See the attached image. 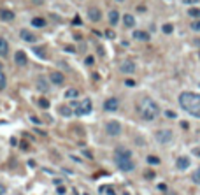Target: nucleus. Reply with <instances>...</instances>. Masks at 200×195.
<instances>
[{"label": "nucleus", "instance_id": "nucleus-27", "mask_svg": "<svg viewBox=\"0 0 200 195\" xmlns=\"http://www.w3.org/2000/svg\"><path fill=\"white\" fill-rule=\"evenodd\" d=\"M147 164H151V165H158V164H160V158H158V156L149 155V156H147Z\"/></svg>", "mask_w": 200, "mask_h": 195}, {"label": "nucleus", "instance_id": "nucleus-6", "mask_svg": "<svg viewBox=\"0 0 200 195\" xmlns=\"http://www.w3.org/2000/svg\"><path fill=\"white\" fill-rule=\"evenodd\" d=\"M116 165H118V169L120 171H123V172H132L133 169H135V164H133V160H116Z\"/></svg>", "mask_w": 200, "mask_h": 195}, {"label": "nucleus", "instance_id": "nucleus-1", "mask_svg": "<svg viewBox=\"0 0 200 195\" xmlns=\"http://www.w3.org/2000/svg\"><path fill=\"white\" fill-rule=\"evenodd\" d=\"M179 104L191 116L200 118V95H197L193 92H184L179 95Z\"/></svg>", "mask_w": 200, "mask_h": 195}, {"label": "nucleus", "instance_id": "nucleus-35", "mask_svg": "<svg viewBox=\"0 0 200 195\" xmlns=\"http://www.w3.org/2000/svg\"><path fill=\"white\" fill-rule=\"evenodd\" d=\"M125 84H126V86H135V81H133V79H126V81H125Z\"/></svg>", "mask_w": 200, "mask_h": 195}, {"label": "nucleus", "instance_id": "nucleus-8", "mask_svg": "<svg viewBox=\"0 0 200 195\" xmlns=\"http://www.w3.org/2000/svg\"><path fill=\"white\" fill-rule=\"evenodd\" d=\"M118 107H120V100L116 97H109L105 102H104V109H105V111H118Z\"/></svg>", "mask_w": 200, "mask_h": 195}, {"label": "nucleus", "instance_id": "nucleus-41", "mask_svg": "<svg viewBox=\"0 0 200 195\" xmlns=\"http://www.w3.org/2000/svg\"><path fill=\"white\" fill-rule=\"evenodd\" d=\"M11 144H13V146H16V144H18V139H16V137H11Z\"/></svg>", "mask_w": 200, "mask_h": 195}, {"label": "nucleus", "instance_id": "nucleus-5", "mask_svg": "<svg viewBox=\"0 0 200 195\" xmlns=\"http://www.w3.org/2000/svg\"><path fill=\"white\" fill-rule=\"evenodd\" d=\"M172 137H174V134H172V130H169V129L158 130V132H156V141L160 142V144H167V142H170Z\"/></svg>", "mask_w": 200, "mask_h": 195}, {"label": "nucleus", "instance_id": "nucleus-42", "mask_svg": "<svg viewBox=\"0 0 200 195\" xmlns=\"http://www.w3.org/2000/svg\"><path fill=\"white\" fill-rule=\"evenodd\" d=\"M74 25H81V19H79V16H76V18H74Z\"/></svg>", "mask_w": 200, "mask_h": 195}, {"label": "nucleus", "instance_id": "nucleus-25", "mask_svg": "<svg viewBox=\"0 0 200 195\" xmlns=\"http://www.w3.org/2000/svg\"><path fill=\"white\" fill-rule=\"evenodd\" d=\"M5 84H7V77H5V74L2 71H0V90L5 88Z\"/></svg>", "mask_w": 200, "mask_h": 195}, {"label": "nucleus", "instance_id": "nucleus-18", "mask_svg": "<svg viewBox=\"0 0 200 195\" xmlns=\"http://www.w3.org/2000/svg\"><path fill=\"white\" fill-rule=\"evenodd\" d=\"M118 21H120V13L118 11H109V23L111 25H118Z\"/></svg>", "mask_w": 200, "mask_h": 195}, {"label": "nucleus", "instance_id": "nucleus-4", "mask_svg": "<svg viewBox=\"0 0 200 195\" xmlns=\"http://www.w3.org/2000/svg\"><path fill=\"white\" fill-rule=\"evenodd\" d=\"M105 132L109 134V135H112V137H116V135H120L121 134V125L118 123L116 120H111L105 123Z\"/></svg>", "mask_w": 200, "mask_h": 195}, {"label": "nucleus", "instance_id": "nucleus-44", "mask_svg": "<svg viewBox=\"0 0 200 195\" xmlns=\"http://www.w3.org/2000/svg\"><path fill=\"white\" fill-rule=\"evenodd\" d=\"M195 2H198V0H184V4H195Z\"/></svg>", "mask_w": 200, "mask_h": 195}, {"label": "nucleus", "instance_id": "nucleus-34", "mask_svg": "<svg viewBox=\"0 0 200 195\" xmlns=\"http://www.w3.org/2000/svg\"><path fill=\"white\" fill-rule=\"evenodd\" d=\"M158 190H160V192H167V185H165V183H160V185H158Z\"/></svg>", "mask_w": 200, "mask_h": 195}, {"label": "nucleus", "instance_id": "nucleus-2", "mask_svg": "<svg viewBox=\"0 0 200 195\" xmlns=\"http://www.w3.org/2000/svg\"><path fill=\"white\" fill-rule=\"evenodd\" d=\"M137 111H139V114L142 116L146 121H153L156 116L160 114V107H158V104H156L153 98L144 97L142 100H141V104H139Z\"/></svg>", "mask_w": 200, "mask_h": 195}, {"label": "nucleus", "instance_id": "nucleus-30", "mask_svg": "<svg viewBox=\"0 0 200 195\" xmlns=\"http://www.w3.org/2000/svg\"><path fill=\"white\" fill-rule=\"evenodd\" d=\"M191 30L200 32V19H198V21H193V23H191Z\"/></svg>", "mask_w": 200, "mask_h": 195}, {"label": "nucleus", "instance_id": "nucleus-37", "mask_svg": "<svg viewBox=\"0 0 200 195\" xmlns=\"http://www.w3.org/2000/svg\"><path fill=\"white\" fill-rule=\"evenodd\" d=\"M5 192H7V190H5V186L0 183V195H5Z\"/></svg>", "mask_w": 200, "mask_h": 195}, {"label": "nucleus", "instance_id": "nucleus-14", "mask_svg": "<svg viewBox=\"0 0 200 195\" xmlns=\"http://www.w3.org/2000/svg\"><path fill=\"white\" fill-rule=\"evenodd\" d=\"M0 19H2V21H13L14 13L9 9H0Z\"/></svg>", "mask_w": 200, "mask_h": 195}, {"label": "nucleus", "instance_id": "nucleus-9", "mask_svg": "<svg viewBox=\"0 0 200 195\" xmlns=\"http://www.w3.org/2000/svg\"><path fill=\"white\" fill-rule=\"evenodd\" d=\"M14 62L18 63L19 67H27V63H28L27 53H25V51H16V53H14Z\"/></svg>", "mask_w": 200, "mask_h": 195}, {"label": "nucleus", "instance_id": "nucleus-39", "mask_svg": "<svg viewBox=\"0 0 200 195\" xmlns=\"http://www.w3.org/2000/svg\"><path fill=\"white\" fill-rule=\"evenodd\" d=\"M165 116H169V118H176V113H172V111H167V113H165Z\"/></svg>", "mask_w": 200, "mask_h": 195}, {"label": "nucleus", "instance_id": "nucleus-33", "mask_svg": "<svg viewBox=\"0 0 200 195\" xmlns=\"http://www.w3.org/2000/svg\"><path fill=\"white\" fill-rule=\"evenodd\" d=\"M144 176H146L147 179H153V177H155V172H153V171H147V172L144 174Z\"/></svg>", "mask_w": 200, "mask_h": 195}, {"label": "nucleus", "instance_id": "nucleus-40", "mask_svg": "<svg viewBox=\"0 0 200 195\" xmlns=\"http://www.w3.org/2000/svg\"><path fill=\"white\" fill-rule=\"evenodd\" d=\"M86 63H88V65H91V63H93V56H88V58H86Z\"/></svg>", "mask_w": 200, "mask_h": 195}, {"label": "nucleus", "instance_id": "nucleus-15", "mask_svg": "<svg viewBox=\"0 0 200 195\" xmlns=\"http://www.w3.org/2000/svg\"><path fill=\"white\" fill-rule=\"evenodd\" d=\"M135 71V63L133 62H125L123 65H121V72H125V74H132V72Z\"/></svg>", "mask_w": 200, "mask_h": 195}, {"label": "nucleus", "instance_id": "nucleus-23", "mask_svg": "<svg viewBox=\"0 0 200 195\" xmlns=\"http://www.w3.org/2000/svg\"><path fill=\"white\" fill-rule=\"evenodd\" d=\"M188 14L191 18H200V9L198 7H191V9H188Z\"/></svg>", "mask_w": 200, "mask_h": 195}, {"label": "nucleus", "instance_id": "nucleus-26", "mask_svg": "<svg viewBox=\"0 0 200 195\" xmlns=\"http://www.w3.org/2000/svg\"><path fill=\"white\" fill-rule=\"evenodd\" d=\"M39 107H42V109H49V100L48 98H39Z\"/></svg>", "mask_w": 200, "mask_h": 195}, {"label": "nucleus", "instance_id": "nucleus-50", "mask_svg": "<svg viewBox=\"0 0 200 195\" xmlns=\"http://www.w3.org/2000/svg\"><path fill=\"white\" fill-rule=\"evenodd\" d=\"M198 86H200V83H198Z\"/></svg>", "mask_w": 200, "mask_h": 195}, {"label": "nucleus", "instance_id": "nucleus-7", "mask_svg": "<svg viewBox=\"0 0 200 195\" xmlns=\"http://www.w3.org/2000/svg\"><path fill=\"white\" fill-rule=\"evenodd\" d=\"M132 158V151L126 148H116L114 151V160H130Z\"/></svg>", "mask_w": 200, "mask_h": 195}, {"label": "nucleus", "instance_id": "nucleus-22", "mask_svg": "<svg viewBox=\"0 0 200 195\" xmlns=\"http://www.w3.org/2000/svg\"><path fill=\"white\" fill-rule=\"evenodd\" d=\"M37 86H39V90H40V92H48V88H49L44 77H39V83H37Z\"/></svg>", "mask_w": 200, "mask_h": 195}, {"label": "nucleus", "instance_id": "nucleus-49", "mask_svg": "<svg viewBox=\"0 0 200 195\" xmlns=\"http://www.w3.org/2000/svg\"><path fill=\"white\" fill-rule=\"evenodd\" d=\"M83 195H88V193H83Z\"/></svg>", "mask_w": 200, "mask_h": 195}, {"label": "nucleus", "instance_id": "nucleus-21", "mask_svg": "<svg viewBox=\"0 0 200 195\" xmlns=\"http://www.w3.org/2000/svg\"><path fill=\"white\" fill-rule=\"evenodd\" d=\"M77 97H79V92L76 88H69L65 92V98H77Z\"/></svg>", "mask_w": 200, "mask_h": 195}, {"label": "nucleus", "instance_id": "nucleus-24", "mask_svg": "<svg viewBox=\"0 0 200 195\" xmlns=\"http://www.w3.org/2000/svg\"><path fill=\"white\" fill-rule=\"evenodd\" d=\"M191 179H193V183H197V185H200V167L197 169L195 172L191 174Z\"/></svg>", "mask_w": 200, "mask_h": 195}, {"label": "nucleus", "instance_id": "nucleus-45", "mask_svg": "<svg viewBox=\"0 0 200 195\" xmlns=\"http://www.w3.org/2000/svg\"><path fill=\"white\" fill-rule=\"evenodd\" d=\"M193 153H195L197 156H200V150H198V148H197V150H193Z\"/></svg>", "mask_w": 200, "mask_h": 195}, {"label": "nucleus", "instance_id": "nucleus-51", "mask_svg": "<svg viewBox=\"0 0 200 195\" xmlns=\"http://www.w3.org/2000/svg\"><path fill=\"white\" fill-rule=\"evenodd\" d=\"M0 67H2V65H0Z\"/></svg>", "mask_w": 200, "mask_h": 195}, {"label": "nucleus", "instance_id": "nucleus-36", "mask_svg": "<svg viewBox=\"0 0 200 195\" xmlns=\"http://www.w3.org/2000/svg\"><path fill=\"white\" fill-rule=\"evenodd\" d=\"M30 120L33 121V123H35V125H40V120H39V118H37V116H30Z\"/></svg>", "mask_w": 200, "mask_h": 195}, {"label": "nucleus", "instance_id": "nucleus-46", "mask_svg": "<svg viewBox=\"0 0 200 195\" xmlns=\"http://www.w3.org/2000/svg\"><path fill=\"white\" fill-rule=\"evenodd\" d=\"M44 0H33V4H42Z\"/></svg>", "mask_w": 200, "mask_h": 195}, {"label": "nucleus", "instance_id": "nucleus-31", "mask_svg": "<svg viewBox=\"0 0 200 195\" xmlns=\"http://www.w3.org/2000/svg\"><path fill=\"white\" fill-rule=\"evenodd\" d=\"M105 37H107V39H114L116 34H114L112 30H105Z\"/></svg>", "mask_w": 200, "mask_h": 195}, {"label": "nucleus", "instance_id": "nucleus-43", "mask_svg": "<svg viewBox=\"0 0 200 195\" xmlns=\"http://www.w3.org/2000/svg\"><path fill=\"white\" fill-rule=\"evenodd\" d=\"M67 51H70V53H74V51H76V49H74V46H67Z\"/></svg>", "mask_w": 200, "mask_h": 195}, {"label": "nucleus", "instance_id": "nucleus-13", "mask_svg": "<svg viewBox=\"0 0 200 195\" xmlns=\"http://www.w3.org/2000/svg\"><path fill=\"white\" fill-rule=\"evenodd\" d=\"M19 37H21V40H25V42H35V40H37V37L33 35L32 32L25 30V28H23V30L19 32Z\"/></svg>", "mask_w": 200, "mask_h": 195}, {"label": "nucleus", "instance_id": "nucleus-17", "mask_svg": "<svg viewBox=\"0 0 200 195\" xmlns=\"http://www.w3.org/2000/svg\"><path fill=\"white\" fill-rule=\"evenodd\" d=\"M7 53H9V44H7V40L4 37H0V55L7 56Z\"/></svg>", "mask_w": 200, "mask_h": 195}, {"label": "nucleus", "instance_id": "nucleus-12", "mask_svg": "<svg viewBox=\"0 0 200 195\" xmlns=\"http://www.w3.org/2000/svg\"><path fill=\"white\" fill-rule=\"evenodd\" d=\"M88 18L91 19V21H100L102 13H100V9H97V7H90L88 9Z\"/></svg>", "mask_w": 200, "mask_h": 195}, {"label": "nucleus", "instance_id": "nucleus-48", "mask_svg": "<svg viewBox=\"0 0 200 195\" xmlns=\"http://www.w3.org/2000/svg\"><path fill=\"white\" fill-rule=\"evenodd\" d=\"M118 2H125V0H118Z\"/></svg>", "mask_w": 200, "mask_h": 195}, {"label": "nucleus", "instance_id": "nucleus-19", "mask_svg": "<svg viewBox=\"0 0 200 195\" xmlns=\"http://www.w3.org/2000/svg\"><path fill=\"white\" fill-rule=\"evenodd\" d=\"M123 23H125V27L132 28L133 25H135V18H133L132 14H125V16H123Z\"/></svg>", "mask_w": 200, "mask_h": 195}, {"label": "nucleus", "instance_id": "nucleus-20", "mask_svg": "<svg viewBox=\"0 0 200 195\" xmlns=\"http://www.w3.org/2000/svg\"><path fill=\"white\" fill-rule=\"evenodd\" d=\"M32 27H35V28H44V27H46V19H44V18H33V19H32Z\"/></svg>", "mask_w": 200, "mask_h": 195}, {"label": "nucleus", "instance_id": "nucleus-29", "mask_svg": "<svg viewBox=\"0 0 200 195\" xmlns=\"http://www.w3.org/2000/svg\"><path fill=\"white\" fill-rule=\"evenodd\" d=\"M60 114H63V116H70V114H72L70 107H60Z\"/></svg>", "mask_w": 200, "mask_h": 195}, {"label": "nucleus", "instance_id": "nucleus-38", "mask_svg": "<svg viewBox=\"0 0 200 195\" xmlns=\"http://www.w3.org/2000/svg\"><path fill=\"white\" fill-rule=\"evenodd\" d=\"M35 53H37V56H40V58H46V55L40 51V49H35Z\"/></svg>", "mask_w": 200, "mask_h": 195}, {"label": "nucleus", "instance_id": "nucleus-32", "mask_svg": "<svg viewBox=\"0 0 200 195\" xmlns=\"http://www.w3.org/2000/svg\"><path fill=\"white\" fill-rule=\"evenodd\" d=\"M56 192H58V195H63V193H65V186H58V188H56Z\"/></svg>", "mask_w": 200, "mask_h": 195}, {"label": "nucleus", "instance_id": "nucleus-16", "mask_svg": "<svg viewBox=\"0 0 200 195\" xmlns=\"http://www.w3.org/2000/svg\"><path fill=\"white\" fill-rule=\"evenodd\" d=\"M133 39H137V40H149V34L144 30H135L133 32Z\"/></svg>", "mask_w": 200, "mask_h": 195}, {"label": "nucleus", "instance_id": "nucleus-11", "mask_svg": "<svg viewBox=\"0 0 200 195\" xmlns=\"http://www.w3.org/2000/svg\"><path fill=\"white\" fill-rule=\"evenodd\" d=\"M176 167H177L179 171H186V169L190 167V158H188V156H179V158L176 160Z\"/></svg>", "mask_w": 200, "mask_h": 195}, {"label": "nucleus", "instance_id": "nucleus-10", "mask_svg": "<svg viewBox=\"0 0 200 195\" xmlns=\"http://www.w3.org/2000/svg\"><path fill=\"white\" fill-rule=\"evenodd\" d=\"M49 79H51V83H53V84L60 86V84H63V81H65V76H63L62 72H58V71H53V72H51V76H49Z\"/></svg>", "mask_w": 200, "mask_h": 195}, {"label": "nucleus", "instance_id": "nucleus-52", "mask_svg": "<svg viewBox=\"0 0 200 195\" xmlns=\"http://www.w3.org/2000/svg\"><path fill=\"white\" fill-rule=\"evenodd\" d=\"M19 195H21V193H19Z\"/></svg>", "mask_w": 200, "mask_h": 195}, {"label": "nucleus", "instance_id": "nucleus-47", "mask_svg": "<svg viewBox=\"0 0 200 195\" xmlns=\"http://www.w3.org/2000/svg\"><path fill=\"white\" fill-rule=\"evenodd\" d=\"M123 195H130V193H128V192H125V193H123Z\"/></svg>", "mask_w": 200, "mask_h": 195}, {"label": "nucleus", "instance_id": "nucleus-3", "mask_svg": "<svg viewBox=\"0 0 200 195\" xmlns=\"http://www.w3.org/2000/svg\"><path fill=\"white\" fill-rule=\"evenodd\" d=\"M91 113V100L90 98H85L83 100V104H79V106H76V111H74V114L77 116H86Z\"/></svg>", "mask_w": 200, "mask_h": 195}, {"label": "nucleus", "instance_id": "nucleus-28", "mask_svg": "<svg viewBox=\"0 0 200 195\" xmlns=\"http://www.w3.org/2000/svg\"><path fill=\"white\" fill-rule=\"evenodd\" d=\"M162 30H163V34H172L174 27H172V25H170V23H165L163 27H162Z\"/></svg>", "mask_w": 200, "mask_h": 195}]
</instances>
